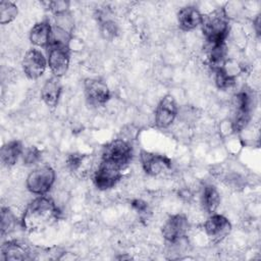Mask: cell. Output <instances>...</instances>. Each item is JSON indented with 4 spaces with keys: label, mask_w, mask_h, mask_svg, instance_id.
Returning <instances> with one entry per match:
<instances>
[{
    "label": "cell",
    "mask_w": 261,
    "mask_h": 261,
    "mask_svg": "<svg viewBox=\"0 0 261 261\" xmlns=\"http://www.w3.org/2000/svg\"><path fill=\"white\" fill-rule=\"evenodd\" d=\"M18 13L17 6L10 1L0 2V23L7 24L13 21Z\"/></svg>",
    "instance_id": "44dd1931"
},
{
    "label": "cell",
    "mask_w": 261,
    "mask_h": 261,
    "mask_svg": "<svg viewBox=\"0 0 261 261\" xmlns=\"http://www.w3.org/2000/svg\"><path fill=\"white\" fill-rule=\"evenodd\" d=\"M204 229L212 243H219L229 234L231 223L225 216L213 213L207 218Z\"/></svg>",
    "instance_id": "9c48e42d"
},
{
    "label": "cell",
    "mask_w": 261,
    "mask_h": 261,
    "mask_svg": "<svg viewBox=\"0 0 261 261\" xmlns=\"http://www.w3.org/2000/svg\"><path fill=\"white\" fill-rule=\"evenodd\" d=\"M254 28H255L256 34L259 36L260 35V15H258L254 20Z\"/></svg>",
    "instance_id": "83f0119b"
},
{
    "label": "cell",
    "mask_w": 261,
    "mask_h": 261,
    "mask_svg": "<svg viewBox=\"0 0 261 261\" xmlns=\"http://www.w3.org/2000/svg\"><path fill=\"white\" fill-rule=\"evenodd\" d=\"M21 65L24 74L30 80H37L44 74L48 62L41 50L32 48L24 54Z\"/></svg>",
    "instance_id": "52a82bcc"
},
{
    "label": "cell",
    "mask_w": 261,
    "mask_h": 261,
    "mask_svg": "<svg viewBox=\"0 0 261 261\" xmlns=\"http://www.w3.org/2000/svg\"><path fill=\"white\" fill-rule=\"evenodd\" d=\"M132 207L140 214V215H144L148 213V204L141 200V199H135L132 201Z\"/></svg>",
    "instance_id": "4316f807"
},
{
    "label": "cell",
    "mask_w": 261,
    "mask_h": 261,
    "mask_svg": "<svg viewBox=\"0 0 261 261\" xmlns=\"http://www.w3.org/2000/svg\"><path fill=\"white\" fill-rule=\"evenodd\" d=\"M84 91L88 102L94 106H102L110 99L108 86L98 79H86Z\"/></svg>",
    "instance_id": "8fae6325"
},
{
    "label": "cell",
    "mask_w": 261,
    "mask_h": 261,
    "mask_svg": "<svg viewBox=\"0 0 261 261\" xmlns=\"http://www.w3.org/2000/svg\"><path fill=\"white\" fill-rule=\"evenodd\" d=\"M101 33L106 39L114 38L118 33L116 23L110 19H103L101 21Z\"/></svg>",
    "instance_id": "d4e9b609"
},
{
    "label": "cell",
    "mask_w": 261,
    "mask_h": 261,
    "mask_svg": "<svg viewBox=\"0 0 261 261\" xmlns=\"http://www.w3.org/2000/svg\"><path fill=\"white\" fill-rule=\"evenodd\" d=\"M21 157L25 165H33L36 164L41 159V151L37 147L31 146L29 148L23 149Z\"/></svg>",
    "instance_id": "cb8c5ba5"
},
{
    "label": "cell",
    "mask_w": 261,
    "mask_h": 261,
    "mask_svg": "<svg viewBox=\"0 0 261 261\" xmlns=\"http://www.w3.org/2000/svg\"><path fill=\"white\" fill-rule=\"evenodd\" d=\"M177 105L172 95H165L155 110V124L160 128L169 127L177 115Z\"/></svg>",
    "instance_id": "30bf717a"
},
{
    "label": "cell",
    "mask_w": 261,
    "mask_h": 261,
    "mask_svg": "<svg viewBox=\"0 0 261 261\" xmlns=\"http://www.w3.org/2000/svg\"><path fill=\"white\" fill-rule=\"evenodd\" d=\"M189 227L190 224L186 215L174 214L171 215L163 224L161 229L162 236L167 242L175 244L186 237Z\"/></svg>",
    "instance_id": "ba28073f"
},
{
    "label": "cell",
    "mask_w": 261,
    "mask_h": 261,
    "mask_svg": "<svg viewBox=\"0 0 261 261\" xmlns=\"http://www.w3.org/2000/svg\"><path fill=\"white\" fill-rule=\"evenodd\" d=\"M47 49V62L51 72L57 77L64 75L68 70L70 61V50L68 45L51 42Z\"/></svg>",
    "instance_id": "277c9868"
},
{
    "label": "cell",
    "mask_w": 261,
    "mask_h": 261,
    "mask_svg": "<svg viewBox=\"0 0 261 261\" xmlns=\"http://www.w3.org/2000/svg\"><path fill=\"white\" fill-rule=\"evenodd\" d=\"M203 15L194 6H186L177 12V22L182 31H192L201 25Z\"/></svg>",
    "instance_id": "2e32d148"
},
{
    "label": "cell",
    "mask_w": 261,
    "mask_h": 261,
    "mask_svg": "<svg viewBox=\"0 0 261 261\" xmlns=\"http://www.w3.org/2000/svg\"><path fill=\"white\" fill-rule=\"evenodd\" d=\"M207 59L210 67L215 71L217 69L223 68L227 62V49L225 43L208 44Z\"/></svg>",
    "instance_id": "e0dca14e"
},
{
    "label": "cell",
    "mask_w": 261,
    "mask_h": 261,
    "mask_svg": "<svg viewBox=\"0 0 261 261\" xmlns=\"http://www.w3.org/2000/svg\"><path fill=\"white\" fill-rule=\"evenodd\" d=\"M215 72V84L218 89L220 90H227L236 84V79L234 75L231 74L229 71L226 70L225 67L217 69L214 71Z\"/></svg>",
    "instance_id": "7402d4cb"
},
{
    "label": "cell",
    "mask_w": 261,
    "mask_h": 261,
    "mask_svg": "<svg viewBox=\"0 0 261 261\" xmlns=\"http://www.w3.org/2000/svg\"><path fill=\"white\" fill-rule=\"evenodd\" d=\"M52 39V24L48 20L37 22L30 32V41L33 45L48 48Z\"/></svg>",
    "instance_id": "5bb4252c"
},
{
    "label": "cell",
    "mask_w": 261,
    "mask_h": 261,
    "mask_svg": "<svg viewBox=\"0 0 261 261\" xmlns=\"http://www.w3.org/2000/svg\"><path fill=\"white\" fill-rule=\"evenodd\" d=\"M22 152H23V147L19 141L17 140L10 141L4 144L1 148V151H0L1 161L7 167L13 166L18 161L19 157H21Z\"/></svg>",
    "instance_id": "ac0fdd59"
},
{
    "label": "cell",
    "mask_w": 261,
    "mask_h": 261,
    "mask_svg": "<svg viewBox=\"0 0 261 261\" xmlns=\"http://www.w3.org/2000/svg\"><path fill=\"white\" fill-rule=\"evenodd\" d=\"M140 159L144 171L149 175H159L171 168V160L162 154L142 151Z\"/></svg>",
    "instance_id": "7c38bea8"
},
{
    "label": "cell",
    "mask_w": 261,
    "mask_h": 261,
    "mask_svg": "<svg viewBox=\"0 0 261 261\" xmlns=\"http://www.w3.org/2000/svg\"><path fill=\"white\" fill-rule=\"evenodd\" d=\"M31 258V250L21 242L7 241L1 246L2 260H25Z\"/></svg>",
    "instance_id": "4fadbf2b"
},
{
    "label": "cell",
    "mask_w": 261,
    "mask_h": 261,
    "mask_svg": "<svg viewBox=\"0 0 261 261\" xmlns=\"http://www.w3.org/2000/svg\"><path fill=\"white\" fill-rule=\"evenodd\" d=\"M202 204L209 214H213L217 210L220 204V195L214 186L207 185L204 187L202 193Z\"/></svg>",
    "instance_id": "d6986e66"
},
{
    "label": "cell",
    "mask_w": 261,
    "mask_h": 261,
    "mask_svg": "<svg viewBox=\"0 0 261 261\" xmlns=\"http://www.w3.org/2000/svg\"><path fill=\"white\" fill-rule=\"evenodd\" d=\"M201 25L208 44L223 43L229 31V18L225 9L219 7L203 15Z\"/></svg>",
    "instance_id": "7a4b0ae2"
},
{
    "label": "cell",
    "mask_w": 261,
    "mask_h": 261,
    "mask_svg": "<svg viewBox=\"0 0 261 261\" xmlns=\"http://www.w3.org/2000/svg\"><path fill=\"white\" fill-rule=\"evenodd\" d=\"M60 217V210L55 202L44 196L33 199L25 207L21 226L29 232H41L54 225Z\"/></svg>",
    "instance_id": "6da1fadb"
},
{
    "label": "cell",
    "mask_w": 261,
    "mask_h": 261,
    "mask_svg": "<svg viewBox=\"0 0 261 261\" xmlns=\"http://www.w3.org/2000/svg\"><path fill=\"white\" fill-rule=\"evenodd\" d=\"M133 151L127 142L116 139L105 145L102 151V160L123 168L132 159Z\"/></svg>",
    "instance_id": "5b68a950"
},
{
    "label": "cell",
    "mask_w": 261,
    "mask_h": 261,
    "mask_svg": "<svg viewBox=\"0 0 261 261\" xmlns=\"http://www.w3.org/2000/svg\"><path fill=\"white\" fill-rule=\"evenodd\" d=\"M16 225V218L12 211L7 207L1 209V234L4 237L11 232Z\"/></svg>",
    "instance_id": "603a6c76"
},
{
    "label": "cell",
    "mask_w": 261,
    "mask_h": 261,
    "mask_svg": "<svg viewBox=\"0 0 261 261\" xmlns=\"http://www.w3.org/2000/svg\"><path fill=\"white\" fill-rule=\"evenodd\" d=\"M55 182V171L49 165H43L32 170L25 180L28 190L38 196L46 195Z\"/></svg>",
    "instance_id": "3957f363"
},
{
    "label": "cell",
    "mask_w": 261,
    "mask_h": 261,
    "mask_svg": "<svg viewBox=\"0 0 261 261\" xmlns=\"http://www.w3.org/2000/svg\"><path fill=\"white\" fill-rule=\"evenodd\" d=\"M49 5V9L54 13H60V12H63V11H67L68 10V7H69V2L67 1H62V0H59V1H51L48 3Z\"/></svg>",
    "instance_id": "484cf974"
},
{
    "label": "cell",
    "mask_w": 261,
    "mask_h": 261,
    "mask_svg": "<svg viewBox=\"0 0 261 261\" xmlns=\"http://www.w3.org/2000/svg\"><path fill=\"white\" fill-rule=\"evenodd\" d=\"M61 90L62 87L59 77L53 75L50 79H48L43 85L41 89V98L48 107L54 108L58 104L61 95Z\"/></svg>",
    "instance_id": "9a60e30c"
},
{
    "label": "cell",
    "mask_w": 261,
    "mask_h": 261,
    "mask_svg": "<svg viewBox=\"0 0 261 261\" xmlns=\"http://www.w3.org/2000/svg\"><path fill=\"white\" fill-rule=\"evenodd\" d=\"M121 169L112 163L102 160L93 175L95 187L101 191L113 188L122 176Z\"/></svg>",
    "instance_id": "8992f818"
},
{
    "label": "cell",
    "mask_w": 261,
    "mask_h": 261,
    "mask_svg": "<svg viewBox=\"0 0 261 261\" xmlns=\"http://www.w3.org/2000/svg\"><path fill=\"white\" fill-rule=\"evenodd\" d=\"M66 165L70 171L79 174H85L91 167L90 157L80 153H72L66 159Z\"/></svg>",
    "instance_id": "ffe728a7"
}]
</instances>
